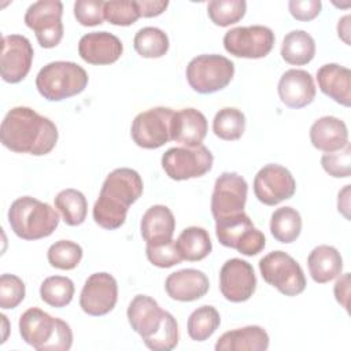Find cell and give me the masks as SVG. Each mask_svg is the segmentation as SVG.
I'll return each instance as SVG.
<instances>
[{
    "mask_svg": "<svg viewBox=\"0 0 351 351\" xmlns=\"http://www.w3.org/2000/svg\"><path fill=\"white\" fill-rule=\"evenodd\" d=\"M63 4L59 0H40L33 3L25 14V23L36 33L43 48H53L63 38Z\"/></svg>",
    "mask_w": 351,
    "mask_h": 351,
    "instance_id": "cell-10",
    "label": "cell"
},
{
    "mask_svg": "<svg viewBox=\"0 0 351 351\" xmlns=\"http://www.w3.org/2000/svg\"><path fill=\"white\" fill-rule=\"evenodd\" d=\"M256 289L254 267L244 259H228L219 270V291L222 296L233 303L248 300Z\"/></svg>",
    "mask_w": 351,
    "mask_h": 351,
    "instance_id": "cell-17",
    "label": "cell"
},
{
    "mask_svg": "<svg viewBox=\"0 0 351 351\" xmlns=\"http://www.w3.org/2000/svg\"><path fill=\"white\" fill-rule=\"evenodd\" d=\"M169 5L166 0H137V7L140 16L152 18L160 15Z\"/></svg>",
    "mask_w": 351,
    "mask_h": 351,
    "instance_id": "cell-45",
    "label": "cell"
},
{
    "mask_svg": "<svg viewBox=\"0 0 351 351\" xmlns=\"http://www.w3.org/2000/svg\"><path fill=\"white\" fill-rule=\"evenodd\" d=\"M210 288L208 277L197 269H182L167 276L165 289L178 302H193L203 298Z\"/></svg>",
    "mask_w": 351,
    "mask_h": 351,
    "instance_id": "cell-20",
    "label": "cell"
},
{
    "mask_svg": "<svg viewBox=\"0 0 351 351\" xmlns=\"http://www.w3.org/2000/svg\"><path fill=\"white\" fill-rule=\"evenodd\" d=\"M274 40V33L267 26H239L225 33L223 47L236 58L261 59L270 53Z\"/></svg>",
    "mask_w": 351,
    "mask_h": 351,
    "instance_id": "cell-11",
    "label": "cell"
},
{
    "mask_svg": "<svg viewBox=\"0 0 351 351\" xmlns=\"http://www.w3.org/2000/svg\"><path fill=\"white\" fill-rule=\"evenodd\" d=\"M186 81L189 86L202 95L214 93L226 88L233 75L234 64L222 55H199L186 66Z\"/></svg>",
    "mask_w": 351,
    "mask_h": 351,
    "instance_id": "cell-6",
    "label": "cell"
},
{
    "mask_svg": "<svg viewBox=\"0 0 351 351\" xmlns=\"http://www.w3.org/2000/svg\"><path fill=\"white\" fill-rule=\"evenodd\" d=\"M140 18L136 0L104 1V19L117 26L133 25Z\"/></svg>",
    "mask_w": 351,
    "mask_h": 351,
    "instance_id": "cell-39",
    "label": "cell"
},
{
    "mask_svg": "<svg viewBox=\"0 0 351 351\" xmlns=\"http://www.w3.org/2000/svg\"><path fill=\"white\" fill-rule=\"evenodd\" d=\"M126 315L132 329L145 340L159 329L165 310H162L158 302L151 296L136 295L129 303Z\"/></svg>",
    "mask_w": 351,
    "mask_h": 351,
    "instance_id": "cell-22",
    "label": "cell"
},
{
    "mask_svg": "<svg viewBox=\"0 0 351 351\" xmlns=\"http://www.w3.org/2000/svg\"><path fill=\"white\" fill-rule=\"evenodd\" d=\"M47 258L52 267L60 270H73L82 259V248L74 241L59 240L48 248Z\"/></svg>",
    "mask_w": 351,
    "mask_h": 351,
    "instance_id": "cell-37",
    "label": "cell"
},
{
    "mask_svg": "<svg viewBox=\"0 0 351 351\" xmlns=\"http://www.w3.org/2000/svg\"><path fill=\"white\" fill-rule=\"evenodd\" d=\"M336 300L348 311V299H350V273H344L335 284L333 288Z\"/></svg>",
    "mask_w": 351,
    "mask_h": 351,
    "instance_id": "cell-46",
    "label": "cell"
},
{
    "mask_svg": "<svg viewBox=\"0 0 351 351\" xmlns=\"http://www.w3.org/2000/svg\"><path fill=\"white\" fill-rule=\"evenodd\" d=\"M86 71L74 62L56 60L45 64L36 77L38 93L49 101H60L81 93L88 85Z\"/></svg>",
    "mask_w": 351,
    "mask_h": 351,
    "instance_id": "cell-5",
    "label": "cell"
},
{
    "mask_svg": "<svg viewBox=\"0 0 351 351\" xmlns=\"http://www.w3.org/2000/svg\"><path fill=\"white\" fill-rule=\"evenodd\" d=\"M25 284L15 276L4 273L0 277V307L3 310L15 308L25 299Z\"/></svg>",
    "mask_w": 351,
    "mask_h": 351,
    "instance_id": "cell-40",
    "label": "cell"
},
{
    "mask_svg": "<svg viewBox=\"0 0 351 351\" xmlns=\"http://www.w3.org/2000/svg\"><path fill=\"white\" fill-rule=\"evenodd\" d=\"M262 278L285 296H296L306 289L302 266L287 252L273 251L259 261Z\"/></svg>",
    "mask_w": 351,
    "mask_h": 351,
    "instance_id": "cell-8",
    "label": "cell"
},
{
    "mask_svg": "<svg viewBox=\"0 0 351 351\" xmlns=\"http://www.w3.org/2000/svg\"><path fill=\"white\" fill-rule=\"evenodd\" d=\"M123 52L121 40L108 32H92L80 38L78 53L89 64H111Z\"/></svg>",
    "mask_w": 351,
    "mask_h": 351,
    "instance_id": "cell-18",
    "label": "cell"
},
{
    "mask_svg": "<svg viewBox=\"0 0 351 351\" xmlns=\"http://www.w3.org/2000/svg\"><path fill=\"white\" fill-rule=\"evenodd\" d=\"M310 140L314 148L324 152H335L348 144V130L344 121L326 115L311 125Z\"/></svg>",
    "mask_w": 351,
    "mask_h": 351,
    "instance_id": "cell-25",
    "label": "cell"
},
{
    "mask_svg": "<svg viewBox=\"0 0 351 351\" xmlns=\"http://www.w3.org/2000/svg\"><path fill=\"white\" fill-rule=\"evenodd\" d=\"M245 130V117L234 107L221 108L213 119V132L226 141L239 140Z\"/></svg>",
    "mask_w": 351,
    "mask_h": 351,
    "instance_id": "cell-34",
    "label": "cell"
},
{
    "mask_svg": "<svg viewBox=\"0 0 351 351\" xmlns=\"http://www.w3.org/2000/svg\"><path fill=\"white\" fill-rule=\"evenodd\" d=\"M19 333L37 351H67L73 344L70 325L38 307H30L21 315Z\"/></svg>",
    "mask_w": 351,
    "mask_h": 351,
    "instance_id": "cell-3",
    "label": "cell"
},
{
    "mask_svg": "<svg viewBox=\"0 0 351 351\" xmlns=\"http://www.w3.org/2000/svg\"><path fill=\"white\" fill-rule=\"evenodd\" d=\"M278 96L289 108H303L315 97V85L311 74L300 69L287 70L278 81Z\"/></svg>",
    "mask_w": 351,
    "mask_h": 351,
    "instance_id": "cell-19",
    "label": "cell"
},
{
    "mask_svg": "<svg viewBox=\"0 0 351 351\" xmlns=\"http://www.w3.org/2000/svg\"><path fill=\"white\" fill-rule=\"evenodd\" d=\"M322 169L335 178H347L351 174V148L346 144L341 149L326 152L321 158Z\"/></svg>",
    "mask_w": 351,
    "mask_h": 351,
    "instance_id": "cell-41",
    "label": "cell"
},
{
    "mask_svg": "<svg viewBox=\"0 0 351 351\" xmlns=\"http://www.w3.org/2000/svg\"><path fill=\"white\" fill-rule=\"evenodd\" d=\"M143 180L140 174L129 167L112 170L104 180L99 197L93 206L95 222L108 230L125 223L128 208L143 195Z\"/></svg>",
    "mask_w": 351,
    "mask_h": 351,
    "instance_id": "cell-2",
    "label": "cell"
},
{
    "mask_svg": "<svg viewBox=\"0 0 351 351\" xmlns=\"http://www.w3.org/2000/svg\"><path fill=\"white\" fill-rule=\"evenodd\" d=\"M269 335L258 325H250L225 332L215 343L217 351H266Z\"/></svg>",
    "mask_w": 351,
    "mask_h": 351,
    "instance_id": "cell-26",
    "label": "cell"
},
{
    "mask_svg": "<svg viewBox=\"0 0 351 351\" xmlns=\"http://www.w3.org/2000/svg\"><path fill=\"white\" fill-rule=\"evenodd\" d=\"M11 230L23 240L48 237L59 225V214L45 202L32 196L14 200L8 208Z\"/></svg>",
    "mask_w": 351,
    "mask_h": 351,
    "instance_id": "cell-4",
    "label": "cell"
},
{
    "mask_svg": "<svg viewBox=\"0 0 351 351\" xmlns=\"http://www.w3.org/2000/svg\"><path fill=\"white\" fill-rule=\"evenodd\" d=\"M215 236L222 245L245 256L259 254L266 245L265 234L254 226L244 211L215 221Z\"/></svg>",
    "mask_w": 351,
    "mask_h": 351,
    "instance_id": "cell-7",
    "label": "cell"
},
{
    "mask_svg": "<svg viewBox=\"0 0 351 351\" xmlns=\"http://www.w3.org/2000/svg\"><path fill=\"white\" fill-rule=\"evenodd\" d=\"M174 111L169 107H154L137 114L132 122L133 141L145 149H156L170 138V125Z\"/></svg>",
    "mask_w": 351,
    "mask_h": 351,
    "instance_id": "cell-12",
    "label": "cell"
},
{
    "mask_svg": "<svg viewBox=\"0 0 351 351\" xmlns=\"http://www.w3.org/2000/svg\"><path fill=\"white\" fill-rule=\"evenodd\" d=\"M317 82L321 92L336 103L351 104V71L337 63H328L317 70Z\"/></svg>",
    "mask_w": 351,
    "mask_h": 351,
    "instance_id": "cell-24",
    "label": "cell"
},
{
    "mask_svg": "<svg viewBox=\"0 0 351 351\" xmlns=\"http://www.w3.org/2000/svg\"><path fill=\"white\" fill-rule=\"evenodd\" d=\"M302 232V217L293 207H280L270 218V233L271 236L282 243H293Z\"/></svg>",
    "mask_w": 351,
    "mask_h": 351,
    "instance_id": "cell-30",
    "label": "cell"
},
{
    "mask_svg": "<svg viewBox=\"0 0 351 351\" xmlns=\"http://www.w3.org/2000/svg\"><path fill=\"white\" fill-rule=\"evenodd\" d=\"M350 185H346L344 189L341 192H339V200H337V207H339V211L343 213V215L348 219L350 215H348V208H350Z\"/></svg>",
    "mask_w": 351,
    "mask_h": 351,
    "instance_id": "cell-47",
    "label": "cell"
},
{
    "mask_svg": "<svg viewBox=\"0 0 351 351\" xmlns=\"http://www.w3.org/2000/svg\"><path fill=\"white\" fill-rule=\"evenodd\" d=\"M207 134V119L196 108L174 111L170 125V138L185 147L202 145Z\"/></svg>",
    "mask_w": 351,
    "mask_h": 351,
    "instance_id": "cell-21",
    "label": "cell"
},
{
    "mask_svg": "<svg viewBox=\"0 0 351 351\" xmlns=\"http://www.w3.org/2000/svg\"><path fill=\"white\" fill-rule=\"evenodd\" d=\"M247 11L244 0H211L207 4V14L217 26L226 27L237 23Z\"/></svg>",
    "mask_w": 351,
    "mask_h": 351,
    "instance_id": "cell-36",
    "label": "cell"
},
{
    "mask_svg": "<svg viewBox=\"0 0 351 351\" xmlns=\"http://www.w3.org/2000/svg\"><path fill=\"white\" fill-rule=\"evenodd\" d=\"M213 162V154L204 145L173 147L162 156V167L165 173L176 181L204 176L211 170Z\"/></svg>",
    "mask_w": 351,
    "mask_h": 351,
    "instance_id": "cell-9",
    "label": "cell"
},
{
    "mask_svg": "<svg viewBox=\"0 0 351 351\" xmlns=\"http://www.w3.org/2000/svg\"><path fill=\"white\" fill-rule=\"evenodd\" d=\"M74 16L82 26L101 25L104 21V1L77 0L74 3Z\"/></svg>",
    "mask_w": 351,
    "mask_h": 351,
    "instance_id": "cell-43",
    "label": "cell"
},
{
    "mask_svg": "<svg viewBox=\"0 0 351 351\" xmlns=\"http://www.w3.org/2000/svg\"><path fill=\"white\" fill-rule=\"evenodd\" d=\"M247 181L237 173L225 171L214 184L211 214L215 221L243 213L247 202Z\"/></svg>",
    "mask_w": 351,
    "mask_h": 351,
    "instance_id": "cell-13",
    "label": "cell"
},
{
    "mask_svg": "<svg viewBox=\"0 0 351 351\" xmlns=\"http://www.w3.org/2000/svg\"><path fill=\"white\" fill-rule=\"evenodd\" d=\"M145 254L148 261L158 267L166 269L182 262V258L176 247V241L170 240L158 245H147Z\"/></svg>",
    "mask_w": 351,
    "mask_h": 351,
    "instance_id": "cell-42",
    "label": "cell"
},
{
    "mask_svg": "<svg viewBox=\"0 0 351 351\" xmlns=\"http://www.w3.org/2000/svg\"><path fill=\"white\" fill-rule=\"evenodd\" d=\"M315 55V41L304 30H292L285 34L281 44L282 59L293 66L310 63Z\"/></svg>",
    "mask_w": 351,
    "mask_h": 351,
    "instance_id": "cell-29",
    "label": "cell"
},
{
    "mask_svg": "<svg viewBox=\"0 0 351 351\" xmlns=\"http://www.w3.org/2000/svg\"><path fill=\"white\" fill-rule=\"evenodd\" d=\"M178 324L177 319L169 311H165L163 321L159 329L148 339L143 340L144 344L154 351H170L178 344Z\"/></svg>",
    "mask_w": 351,
    "mask_h": 351,
    "instance_id": "cell-38",
    "label": "cell"
},
{
    "mask_svg": "<svg viewBox=\"0 0 351 351\" xmlns=\"http://www.w3.org/2000/svg\"><path fill=\"white\" fill-rule=\"evenodd\" d=\"M133 47L143 58H160L169 49V37L162 29L147 26L136 33Z\"/></svg>",
    "mask_w": 351,
    "mask_h": 351,
    "instance_id": "cell-33",
    "label": "cell"
},
{
    "mask_svg": "<svg viewBox=\"0 0 351 351\" xmlns=\"http://www.w3.org/2000/svg\"><path fill=\"white\" fill-rule=\"evenodd\" d=\"M350 15H346L343 16L339 23H337V33H339V37L346 43V44H350V40H348V34H350Z\"/></svg>",
    "mask_w": 351,
    "mask_h": 351,
    "instance_id": "cell-48",
    "label": "cell"
},
{
    "mask_svg": "<svg viewBox=\"0 0 351 351\" xmlns=\"http://www.w3.org/2000/svg\"><path fill=\"white\" fill-rule=\"evenodd\" d=\"M307 265L311 278L318 284L329 282L340 276L343 270V258L332 245H318L307 256Z\"/></svg>",
    "mask_w": 351,
    "mask_h": 351,
    "instance_id": "cell-27",
    "label": "cell"
},
{
    "mask_svg": "<svg viewBox=\"0 0 351 351\" xmlns=\"http://www.w3.org/2000/svg\"><path fill=\"white\" fill-rule=\"evenodd\" d=\"M74 291V282L69 277L51 276L41 282L40 298L47 304L60 308L73 300Z\"/></svg>",
    "mask_w": 351,
    "mask_h": 351,
    "instance_id": "cell-35",
    "label": "cell"
},
{
    "mask_svg": "<svg viewBox=\"0 0 351 351\" xmlns=\"http://www.w3.org/2000/svg\"><path fill=\"white\" fill-rule=\"evenodd\" d=\"M322 3L319 0H291L288 3V8L291 15L296 21L307 22L314 19L321 12Z\"/></svg>",
    "mask_w": 351,
    "mask_h": 351,
    "instance_id": "cell-44",
    "label": "cell"
},
{
    "mask_svg": "<svg viewBox=\"0 0 351 351\" xmlns=\"http://www.w3.org/2000/svg\"><path fill=\"white\" fill-rule=\"evenodd\" d=\"M176 247L182 261L197 262L210 255L213 243L208 232L204 228L189 226L180 233L178 239L176 240Z\"/></svg>",
    "mask_w": 351,
    "mask_h": 351,
    "instance_id": "cell-28",
    "label": "cell"
},
{
    "mask_svg": "<svg viewBox=\"0 0 351 351\" xmlns=\"http://www.w3.org/2000/svg\"><path fill=\"white\" fill-rule=\"evenodd\" d=\"M33 56V47L25 36H3L0 55L1 78L8 84L21 82L30 71Z\"/></svg>",
    "mask_w": 351,
    "mask_h": 351,
    "instance_id": "cell-15",
    "label": "cell"
},
{
    "mask_svg": "<svg viewBox=\"0 0 351 351\" xmlns=\"http://www.w3.org/2000/svg\"><path fill=\"white\" fill-rule=\"evenodd\" d=\"M221 324L219 313L215 307L204 304L193 310L188 318V335L195 341H204L214 335Z\"/></svg>",
    "mask_w": 351,
    "mask_h": 351,
    "instance_id": "cell-32",
    "label": "cell"
},
{
    "mask_svg": "<svg viewBox=\"0 0 351 351\" xmlns=\"http://www.w3.org/2000/svg\"><path fill=\"white\" fill-rule=\"evenodd\" d=\"M55 207L62 214L63 221L70 226H78L86 218L88 202L78 189L67 188L60 191L55 197Z\"/></svg>",
    "mask_w": 351,
    "mask_h": 351,
    "instance_id": "cell-31",
    "label": "cell"
},
{
    "mask_svg": "<svg viewBox=\"0 0 351 351\" xmlns=\"http://www.w3.org/2000/svg\"><path fill=\"white\" fill-rule=\"evenodd\" d=\"M176 219L171 210L163 204L149 207L140 222V232L147 245H158L173 240Z\"/></svg>",
    "mask_w": 351,
    "mask_h": 351,
    "instance_id": "cell-23",
    "label": "cell"
},
{
    "mask_svg": "<svg viewBox=\"0 0 351 351\" xmlns=\"http://www.w3.org/2000/svg\"><path fill=\"white\" fill-rule=\"evenodd\" d=\"M296 191V181L292 173L277 163L263 166L254 178V193L266 206H276L291 199Z\"/></svg>",
    "mask_w": 351,
    "mask_h": 351,
    "instance_id": "cell-14",
    "label": "cell"
},
{
    "mask_svg": "<svg viewBox=\"0 0 351 351\" xmlns=\"http://www.w3.org/2000/svg\"><path fill=\"white\" fill-rule=\"evenodd\" d=\"M118 300L117 280L106 271L90 274L81 291L80 306L84 313L93 317L108 314Z\"/></svg>",
    "mask_w": 351,
    "mask_h": 351,
    "instance_id": "cell-16",
    "label": "cell"
},
{
    "mask_svg": "<svg viewBox=\"0 0 351 351\" xmlns=\"http://www.w3.org/2000/svg\"><path fill=\"white\" fill-rule=\"evenodd\" d=\"M58 136V128L49 118L23 106L11 108L0 128L1 143L5 148L34 156L49 154L56 145Z\"/></svg>",
    "mask_w": 351,
    "mask_h": 351,
    "instance_id": "cell-1",
    "label": "cell"
}]
</instances>
